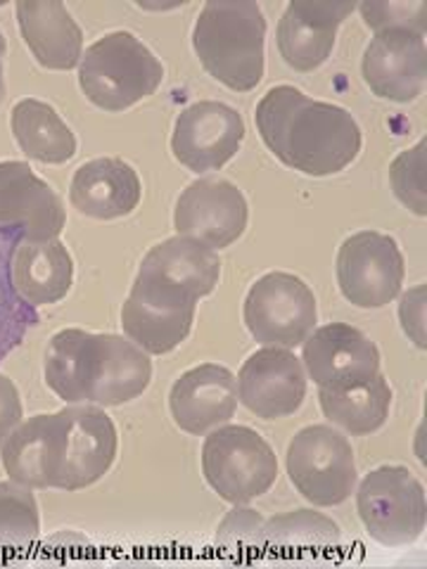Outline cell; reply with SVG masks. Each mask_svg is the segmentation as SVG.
<instances>
[{"instance_id": "25", "label": "cell", "mask_w": 427, "mask_h": 569, "mask_svg": "<svg viewBox=\"0 0 427 569\" xmlns=\"http://www.w3.org/2000/svg\"><path fill=\"white\" fill-rule=\"evenodd\" d=\"M318 403L332 425L354 437H368L376 435L389 418L391 389L383 376H376L366 385L342 391L318 389Z\"/></svg>"}, {"instance_id": "2", "label": "cell", "mask_w": 427, "mask_h": 569, "mask_svg": "<svg viewBox=\"0 0 427 569\" xmlns=\"http://www.w3.org/2000/svg\"><path fill=\"white\" fill-rule=\"evenodd\" d=\"M43 372L46 385L62 401L110 408L148 389L152 361L129 337L67 328L50 337Z\"/></svg>"}, {"instance_id": "23", "label": "cell", "mask_w": 427, "mask_h": 569, "mask_svg": "<svg viewBox=\"0 0 427 569\" xmlns=\"http://www.w3.org/2000/svg\"><path fill=\"white\" fill-rule=\"evenodd\" d=\"M146 273H155L165 280H171L178 288L188 290L198 299L209 297L219 284L221 259L217 249L207 247L205 242L176 236L159 242L140 261V269Z\"/></svg>"}, {"instance_id": "27", "label": "cell", "mask_w": 427, "mask_h": 569, "mask_svg": "<svg viewBox=\"0 0 427 569\" xmlns=\"http://www.w3.org/2000/svg\"><path fill=\"white\" fill-rule=\"evenodd\" d=\"M41 537L39 503L29 487L0 482V546L29 548Z\"/></svg>"}, {"instance_id": "13", "label": "cell", "mask_w": 427, "mask_h": 569, "mask_svg": "<svg viewBox=\"0 0 427 569\" xmlns=\"http://www.w3.org/2000/svg\"><path fill=\"white\" fill-rule=\"evenodd\" d=\"M249 207L236 183L219 176L190 183L176 202L173 226L178 236L195 238L211 249L234 244L247 228Z\"/></svg>"}, {"instance_id": "18", "label": "cell", "mask_w": 427, "mask_h": 569, "mask_svg": "<svg viewBox=\"0 0 427 569\" xmlns=\"http://www.w3.org/2000/svg\"><path fill=\"white\" fill-rule=\"evenodd\" d=\"M356 10V3H324V0H292L276 29L282 60L295 71H314L326 64L335 48L337 29Z\"/></svg>"}, {"instance_id": "17", "label": "cell", "mask_w": 427, "mask_h": 569, "mask_svg": "<svg viewBox=\"0 0 427 569\" xmlns=\"http://www.w3.org/2000/svg\"><path fill=\"white\" fill-rule=\"evenodd\" d=\"M364 81L389 102H414L425 91V39L411 29H383L373 36L361 62Z\"/></svg>"}, {"instance_id": "28", "label": "cell", "mask_w": 427, "mask_h": 569, "mask_svg": "<svg viewBox=\"0 0 427 569\" xmlns=\"http://www.w3.org/2000/svg\"><path fill=\"white\" fill-rule=\"evenodd\" d=\"M425 150L427 140L423 138L418 146L401 152L389 167V183L395 198L416 217H425Z\"/></svg>"}, {"instance_id": "31", "label": "cell", "mask_w": 427, "mask_h": 569, "mask_svg": "<svg viewBox=\"0 0 427 569\" xmlns=\"http://www.w3.org/2000/svg\"><path fill=\"white\" fill-rule=\"evenodd\" d=\"M425 297H427V288L425 284H418V288L408 290L401 295L399 301V323L404 328V332L408 335L420 351H425L427 342H425Z\"/></svg>"}, {"instance_id": "30", "label": "cell", "mask_w": 427, "mask_h": 569, "mask_svg": "<svg viewBox=\"0 0 427 569\" xmlns=\"http://www.w3.org/2000/svg\"><path fill=\"white\" fill-rule=\"evenodd\" d=\"M261 525L264 518L252 510L238 506L230 510L217 529L219 548H261Z\"/></svg>"}, {"instance_id": "7", "label": "cell", "mask_w": 427, "mask_h": 569, "mask_svg": "<svg viewBox=\"0 0 427 569\" xmlns=\"http://www.w3.org/2000/svg\"><path fill=\"white\" fill-rule=\"evenodd\" d=\"M356 510L370 539L389 548L418 541L427 525L425 489L399 466L376 468L361 479Z\"/></svg>"}, {"instance_id": "3", "label": "cell", "mask_w": 427, "mask_h": 569, "mask_svg": "<svg viewBox=\"0 0 427 569\" xmlns=\"http://www.w3.org/2000/svg\"><path fill=\"white\" fill-rule=\"evenodd\" d=\"M195 52L211 79L236 93L255 91L266 67V20L255 0H211L192 31Z\"/></svg>"}, {"instance_id": "10", "label": "cell", "mask_w": 427, "mask_h": 569, "mask_svg": "<svg viewBox=\"0 0 427 569\" xmlns=\"http://www.w3.org/2000/svg\"><path fill=\"white\" fill-rule=\"evenodd\" d=\"M242 316L261 347L295 349L316 328V297L301 278L274 271L261 276L247 292Z\"/></svg>"}, {"instance_id": "14", "label": "cell", "mask_w": 427, "mask_h": 569, "mask_svg": "<svg viewBox=\"0 0 427 569\" xmlns=\"http://www.w3.org/2000/svg\"><path fill=\"white\" fill-rule=\"evenodd\" d=\"M238 399L261 420L288 418L299 411L307 397V376L290 349L264 347L240 368Z\"/></svg>"}, {"instance_id": "26", "label": "cell", "mask_w": 427, "mask_h": 569, "mask_svg": "<svg viewBox=\"0 0 427 569\" xmlns=\"http://www.w3.org/2000/svg\"><path fill=\"white\" fill-rule=\"evenodd\" d=\"M340 541L337 525L316 510L274 515L261 525V548H335Z\"/></svg>"}, {"instance_id": "16", "label": "cell", "mask_w": 427, "mask_h": 569, "mask_svg": "<svg viewBox=\"0 0 427 569\" xmlns=\"http://www.w3.org/2000/svg\"><path fill=\"white\" fill-rule=\"evenodd\" d=\"M67 213L60 194L27 162H0V230H20L24 240H60Z\"/></svg>"}, {"instance_id": "22", "label": "cell", "mask_w": 427, "mask_h": 569, "mask_svg": "<svg viewBox=\"0 0 427 569\" xmlns=\"http://www.w3.org/2000/svg\"><path fill=\"white\" fill-rule=\"evenodd\" d=\"M12 288L33 307L56 305L75 280V261L60 240L17 244L10 261Z\"/></svg>"}, {"instance_id": "9", "label": "cell", "mask_w": 427, "mask_h": 569, "mask_svg": "<svg viewBox=\"0 0 427 569\" xmlns=\"http://www.w3.org/2000/svg\"><path fill=\"white\" fill-rule=\"evenodd\" d=\"M288 475L314 506H340L356 487V458L349 439L328 425L299 430L288 449Z\"/></svg>"}, {"instance_id": "15", "label": "cell", "mask_w": 427, "mask_h": 569, "mask_svg": "<svg viewBox=\"0 0 427 569\" xmlns=\"http://www.w3.org/2000/svg\"><path fill=\"white\" fill-rule=\"evenodd\" d=\"M305 368L318 389L342 391L380 376V351L354 326L330 323L305 340Z\"/></svg>"}, {"instance_id": "32", "label": "cell", "mask_w": 427, "mask_h": 569, "mask_svg": "<svg viewBox=\"0 0 427 569\" xmlns=\"http://www.w3.org/2000/svg\"><path fill=\"white\" fill-rule=\"evenodd\" d=\"M24 406L20 399V391H17L14 382L0 372V447H3L6 439L12 435L17 425L22 422Z\"/></svg>"}, {"instance_id": "1", "label": "cell", "mask_w": 427, "mask_h": 569, "mask_svg": "<svg viewBox=\"0 0 427 569\" xmlns=\"http://www.w3.org/2000/svg\"><path fill=\"white\" fill-rule=\"evenodd\" d=\"M255 121L280 164L314 178L340 173L361 152V129L345 107L314 100L295 86L271 88Z\"/></svg>"}, {"instance_id": "33", "label": "cell", "mask_w": 427, "mask_h": 569, "mask_svg": "<svg viewBox=\"0 0 427 569\" xmlns=\"http://www.w3.org/2000/svg\"><path fill=\"white\" fill-rule=\"evenodd\" d=\"M6 50H8L6 36L0 33V102H3V98H6V77H3V58H6Z\"/></svg>"}, {"instance_id": "6", "label": "cell", "mask_w": 427, "mask_h": 569, "mask_svg": "<svg viewBox=\"0 0 427 569\" xmlns=\"http://www.w3.org/2000/svg\"><path fill=\"white\" fill-rule=\"evenodd\" d=\"M202 472L224 501L247 506L274 487L278 460L259 432L245 425H226L202 443Z\"/></svg>"}, {"instance_id": "20", "label": "cell", "mask_w": 427, "mask_h": 569, "mask_svg": "<svg viewBox=\"0 0 427 569\" xmlns=\"http://www.w3.org/2000/svg\"><path fill=\"white\" fill-rule=\"evenodd\" d=\"M142 186L138 171L119 157L91 159L77 169L69 186V202L83 217L98 221H115L140 204Z\"/></svg>"}, {"instance_id": "4", "label": "cell", "mask_w": 427, "mask_h": 569, "mask_svg": "<svg viewBox=\"0 0 427 569\" xmlns=\"http://www.w3.org/2000/svg\"><path fill=\"white\" fill-rule=\"evenodd\" d=\"M117 427L100 406H67L48 413L46 487L79 491L110 472L117 458Z\"/></svg>"}, {"instance_id": "24", "label": "cell", "mask_w": 427, "mask_h": 569, "mask_svg": "<svg viewBox=\"0 0 427 569\" xmlns=\"http://www.w3.org/2000/svg\"><path fill=\"white\" fill-rule=\"evenodd\" d=\"M10 129L20 150L36 162L64 164L77 154V136L48 102L33 98L17 102Z\"/></svg>"}, {"instance_id": "29", "label": "cell", "mask_w": 427, "mask_h": 569, "mask_svg": "<svg viewBox=\"0 0 427 569\" xmlns=\"http://www.w3.org/2000/svg\"><path fill=\"white\" fill-rule=\"evenodd\" d=\"M361 10L366 24L373 31L383 29H411L425 36V3H361L356 6Z\"/></svg>"}, {"instance_id": "5", "label": "cell", "mask_w": 427, "mask_h": 569, "mask_svg": "<svg viewBox=\"0 0 427 569\" xmlns=\"http://www.w3.org/2000/svg\"><path fill=\"white\" fill-rule=\"evenodd\" d=\"M162 79V62L129 31L102 36L79 62V86L86 100L105 112L129 110L150 98Z\"/></svg>"}, {"instance_id": "21", "label": "cell", "mask_w": 427, "mask_h": 569, "mask_svg": "<svg viewBox=\"0 0 427 569\" xmlns=\"http://www.w3.org/2000/svg\"><path fill=\"white\" fill-rule=\"evenodd\" d=\"M17 24L41 67L69 71L81 62L83 31L62 0H20Z\"/></svg>"}, {"instance_id": "12", "label": "cell", "mask_w": 427, "mask_h": 569, "mask_svg": "<svg viewBox=\"0 0 427 569\" xmlns=\"http://www.w3.org/2000/svg\"><path fill=\"white\" fill-rule=\"evenodd\" d=\"M245 121L238 110L217 100H200L178 114L171 152L195 173L219 171L240 150Z\"/></svg>"}, {"instance_id": "8", "label": "cell", "mask_w": 427, "mask_h": 569, "mask_svg": "<svg viewBox=\"0 0 427 569\" xmlns=\"http://www.w3.org/2000/svg\"><path fill=\"white\" fill-rule=\"evenodd\" d=\"M198 301L171 280L138 271L121 307V328L146 353H169L190 335Z\"/></svg>"}, {"instance_id": "11", "label": "cell", "mask_w": 427, "mask_h": 569, "mask_svg": "<svg viewBox=\"0 0 427 569\" xmlns=\"http://www.w3.org/2000/svg\"><path fill=\"white\" fill-rule=\"evenodd\" d=\"M335 271L349 305L380 309L399 297L406 263L395 238L378 230H361L337 249Z\"/></svg>"}, {"instance_id": "19", "label": "cell", "mask_w": 427, "mask_h": 569, "mask_svg": "<svg viewBox=\"0 0 427 569\" xmlns=\"http://www.w3.org/2000/svg\"><path fill=\"white\" fill-rule=\"evenodd\" d=\"M169 408L173 422L183 432L207 435L236 416L238 385L234 372L217 363L186 370L171 387Z\"/></svg>"}]
</instances>
